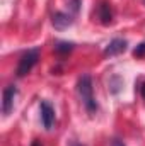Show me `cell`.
<instances>
[{
  "instance_id": "1",
  "label": "cell",
  "mask_w": 145,
  "mask_h": 146,
  "mask_svg": "<svg viewBox=\"0 0 145 146\" xmlns=\"http://www.w3.org/2000/svg\"><path fill=\"white\" fill-rule=\"evenodd\" d=\"M77 92H79V97H80L85 110L89 114H94L97 110V100L94 97V87H92L91 75H82L79 78V82H77Z\"/></svg>"
},
{
  "instance_id": "2",
  "label": "cell",
  "mask_w": 145,
  "mask_h": 146,
  "mask_svg": "<svg viewBox=\"0 0 145 146\" xmlns=\"http://www.w3.org/2000/svg\"><path fill=\"white\" fill-rule=\"evenodd\" d=\"M38 60H39V49H38V48L28 49V51L21 56V60H19L17 72H15L17 76H26L28 73L34 68V65L38 63Z\"/></svg>"
},
{
  "instance_id": "3",
  "label": "cell",
  "mask_w": 145,
  "mask_h": 146,
  "mask_svg": "<svg viewBox=\"0 0 145 146\" xmlns=\"http://www.w3.org/2000/svg\"><path fill=\"white\" fill-rule=\"evenodd\" d=\"M15 97H17V87L15 85H9L3 88V94H2V114L3 115H9L12 112L14 104H15Z\"/></svg>"
},
{
  "instance_id": "4",
  "label": "cell",
  "mask_w": 145,
  "mask_h": 146,
  "mask_svg": "<svg viewBox=\"0 0 145 146\" xmlns=\"http://www.w3.org/2000/svg\"><path fill=\"white\" fill-rule=\"evenodd\" d=\"M39 109H41V122H43L44 129L50 131L55 124V109L51 107V104L48 100H41Z\"/></svg>"
},
{
  "instance_id": "5",
  "label": "cell",
  "mask_w": 145,
  "mask_h": 146,
  "mask_svg": "<svg viewBox=\"0 0 145 146\" xmlns=\"http://www.w3.org/2000/svg\"><path fill=\"white\" fill-rule=\"evenodd\" d=\"M51 22L55 29H67L68 26H72V17L65 12H55L51 15Z\"/></svg>"
},
{
  "instance_id": "6",
  "label": "cell",
  "mask_w": 145,
  "mask_h": 146,
  "mask_svg": "<svg viewBox=\"0 0 145 146\" xmlns=\"http://www.w3.org/2000/svg\"><path fill=\"white\" fill-rule=\"evenodd\" d=\"M126 49V41L125 39H113L111 42L108 44V48L104 49V53L109 54V56H114V54H119V53H123Z\"/></svg>"
},
{
  "instance_id": "7",
  "label": "cell",
  "mask_w": 145,
  "mask_h": 146,
  "mask_svg": "<svg viewBox=\"0 0 145 146\" xmlns=\"http://www.w3.org/2000/svg\"><path fill=\"white\" fill-rule=\"evenodd\" d=\"M97 17L101 19L103 24H111V21H113V12H111L109 3H99V7H97Z\"/></svg>"
},
{
  "instance_id": "8",
  "label": "cell",
  "mask_w": 145,
  "mask_h": 146,
  "mask_svg": "<svg viewBox=\"0 0 145 146\" xmlns=\"http://www.w3.org/2000/svg\"><path fill=\"white\" fill-rule=\"evenodd\" d=\"M72 49H73V42H68V41H58L55 44V51L56 53H62V54L70 53Z\"/></svg>"
},
{
  "instance_id": "9",
  "label": "cell",
  "mask_w": 145,
  "mask_h": 146,
  "mask_svg": "<svg viewBox=\"0 0 145 146\" xmlns=\"http://www.w3.org/2000/svg\"><path fill=\"white\" fill-rule=\"evenodd\" d=\"M133 56H135V58H144L145 56V42L138 44V46L133 49Z\"/></svg>"
},
{
  "instance_id": "10",
  "label": "cell",
  "mask_w": 145,
  "mask_h": 146,
  "mask_svg": "<svg viewBox=\"0 0 145 146\" xmlns=\"http://www.w3.org/2000/svg\"><path fill=\"white\" fill-rule=\"evenodd\" d=\"M137 88H138V94L142 95V99L145 100V78H140V80H138Z\"/></svg>"
},
{
  "instance_id": "11",
  "label": "cell",
  "mask_w": 145,
  "mask_h": 146,
  "mask_svg": "<svg viewBox=\"0 0 145 146\" xmlns=\"http://www.w3.org/2000/svg\"><path fill=\"white\" fill-rule=\"evenodd\" d=\"M111 146H125V143H123V141H119V139H114V141L111 143Z\"/></svg>"
},
{
  "instance_id": "12",
  "label": "cell",
  "mask_w": 145,
  "mask_h": 146,
  "mask_svg": "<svg viewBox=\"0 0 145 146\" xmlns=\"http://www.w3.org/2000/svg\"><path fill=\"white\" fill-rule=\"evenodd\" d=\"M70 146H84V145H80V143H75V141H73V143H70Z\"/></svg>"
},
{
  "instance_id": "13",
  "label": "cell",
  "mask_w": 145,
  "mask_h": 146,
  "mask_svg": "<svg viewBox=\"0 0 145 146\" xmlns=\"http://www.w3.org/2000/svg\"><path fill=\"white\" fill-rule=\"evenodd\" d=\"M33 146H41V145H39V141L36 139V141H33Z\"/></svg>"
}]
</instances>
